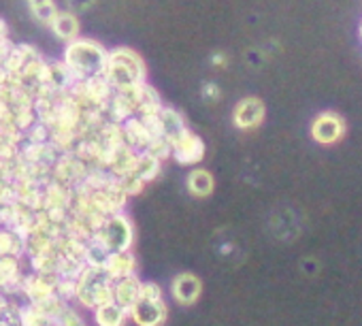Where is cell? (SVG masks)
Wrapping results in <instances>:
<instances>
[{"label": "cell", "instance_id": "6da1fadb", "mask_svg": "<svg viewBox=\"0 0 362 326\" xmlns=\"http://www.w3.org/2000/svg\"><path fill=\"white\" fill-rule=\"evenodd\" d=\"M107 56L109 54L94 41L81 39L71 43L64 56V69L71 77V83H81L105 75Z\"/></svg>", "mask_w": 362, "mask_h": 326}, {"label": "cell", "instance_id": "7a4b0ae2", "mask_svg": "<svg viewBox=\"0 0 362 326\" xmlns=\"http://www.w3.org/2000/svg\"><path fill=\"white\" fill-rule=\"evenodd\" d=\"M105 79L111 86V90H132L141 83H145V64L139 54L132 50L119 47L107 56V71Z\"/></svg>", "mask_w": 362, "mask_h": 326}, {"label": "cell", "instance_id": "3957f363", "mask_svg": "<svg viewBox=\"0 0 362 326\" xmlns=\"http://www.w3.org/2000/svg\"><path fill=\"white\" fill-rule=\"evenodd\" d=\"M98 248H103L107 254L113 252H130L134 243V224L126 214H113L98 222V226L92 231L90 237Z\"/></svg>", "mask_w": 362, "mask_h": 326}, {"label": "cell", "instance_id": "277c9868", "mask_svg": "<svg viewBox=\"0 0 362 326\" xmlns=\"http://www.w3.org/2000/svg\"><path fill=\"white\" fill-rule=\"evenodd\" d=\"M111 288H113V279L107 275V271L103 267L86 264V269L75 277L73 301H77L81 307L92 311L94 307L113 301Z\"/></svg>", "mask_w": 362, "mask_h": 326}, {"label": "cell", "instance_id": "5b68a950", "mask_svg": "<svg viewBox=\"0 0 362 326\" xmlns=\"http://www.w3.org/2000/svg\"><path fill=\"white\" fill-rule=\"evenodd\" d=\"M128 320L136 326H164L168 320V303L166 296L162 298H147L139 296L132 307L128 309Z\"/></svg>", "mask_w": 362, "mask_h": 326}, {"label": "cell", "instance_id": "8992f818", "mask_svg": "<svg viewBox=\"0 0 362 326\" xmlns=\"http://www.w3.org/2000/svg\"><path fill=\"white\" fill-rule=\"evenodd\" d=\"M168 292L179 307H194L203 296V279L192 271H179L170 279Z\"/></svg>", "mask_w": 362, "mask_h": 326}, {"label": "cell", "instance_id": "52a82bcc", "mask_svg": "<svg viewBox=\"0 0 362 326\" xmlns=\"http://www.w3.org/2000/svg\"><path fill=\"white\" fill-rule=\"evenodd\" d=\"M170 156L175 158V162H179V165L197 167L205 158V141L197 132L186 130L170 145Z\"/></svg>", "mask_w": 362, "mask_h": 326}, {"label": "cell", "instance_id": "ba28073f", "mask_svg": "<svg viewBox=\"0 0 362 326\" xmlns=\"http://www.w3.org/2000/svg\"><path fill=\"white\" fill-rule=\"evenodd\" d=\"M264 120V103L256 96H247L237 103L233 111V122L239 130H252L258 128Z\"/></svg>", "mask_w": 362, "mask_h": 326}, {"label": "cell", "instance_id": "9c48e42d", "mask_svg": "<svg viewBox=\"0 0 362 326\" xmlns=\"http://www.w3.org/2000/svg\"><path fill=\"white\" fill-rule=\"evenodd\" d=\"M345 132V122L341 120V115L337 113H322L317 115V120L311 124V134L317 143L322 145H330L337 143Z\"/></svg>", "mask_w": 362, "mask_h": 326}, {"label": "cell", "instance_id": "30bf717a", "mask_svg": "<svg viewBox=\"0 0 362 326\" xmlns=\"http://www.w3.org/2000/svg\"><path fill=\"white\" fill-rule=\"evenodd\" d=\"M103 269L107 271V275L115 281V279H124V277H132L136 275V256L132 252H113L107 254Z\"/></svg>", "mask_w": 362, "mask_h": 326}, {"label": "cell", "instance_id": "8fae6325", "mask_svg": "<svg viewBox=\"0 0 362 326\" xmlns=\"http://www.w3.org/2000/svg\"><path fill=\"white\" fill-rule=\"evenodd\" d=\"M186 190L194 199H207V197H211L214 190H216V180H214L211 171H207L203 167L190 169V173L186 177Z\"/></svg>", "mask_w": 362, "mask_h": 326}, {"label": "cell", "instance_id": "7c38bea8", "mask_svg": "<svg viewBox=\"0 0 362 326\" xmlns=\"http://www.w3.org/2000/svg\"><path fill=\"white\" fill-rule=\"evenodd\" d=\"M139 288H141V279L139 275L132 277H124V279H115L113 288H111V298L115 305H119L122 309H130L132 303L139 298Z\"/></svg>", "mask_w": 362, "mask_h": 326}, {"label": "cell", "instance_id": "4fadbf2b", "mask_svg": "<svg viewBox=\"0 0 362 326\" xmlns=\"http://www.w3.org/2000/svg\"><path fill=\"white\" fill-rule=\"evenodd\" d=\"M92 320L96 326H126L128 311L115 305L113 301H109L92 309Z\"/></svg>", "mask_w": 362, "mask_h": 326}, {"label": "cell", "instance_id": "5bb4252c", "mask_svg": "<svg viewBox=\"0 0 362 326\" xmlns=\"http://www.w3.org/2000/svg\"><path fill=\"white\" fill-rule=\"evenodd\" d=\"M52 30L60 37V39H64V41H73L77 35H79V22H77V18L73 16V13H69V11H58L56 16H54V20H52Z\"/></svg>", "mask_w": 362, "mask_h": 326}, {"label": "cell", "instance_id": "9a60e30c", "mask_svg": "<svg viewBox=\"0 0 362 326\" xmlns=\"http://www.w3.org/2000/svg\"><path fill=\"white\" fill-rule=\"evenodd\" d=\"M24 252H26V248H24L22 235H18L11 228H0V258L3 256L20 258Z\"/></svg>", "mask_w": 362, "mask_h": 326}, {"label": "cell", "instance_id": "2e32d148", "mask_svg": "<svg viewBox=\"0 0 362 326\" xmlns=\"http://www.w3.org/2000/svg\"><path fill=\"white\" fill-rule=\"evenodd\" d=\"M52 326H88L83 315L69 303H64L54 315H52Z\"/></svg>", "mask_w": 362, "mask_h": 326}, {"label": "cell", "instance_id": "e0dca14e", "mask_svg": "<svg viewBox=\"0 0 362 326\" xmlns=\"http://www.w3.org/2000/svg\"><path fill=\"white\" fill-rule=\"evenodd\" d=\"M0 326H22V305L5 301L0 305Z\"/></svg>", "mask_w": 362, "mask_h": 326}, {"label": "cell", "instance_id": "ac0fdd59", "mask_svg": "<svg viewBox=\"0 0 362 326\" xmlns=\"http://www.w3.org/2000/svg\"><path fill=\"white\" fill-rule=\"evenodd\" d=\"M28 7H30L33 16L43 24H52L54 16L58 13L54 7V0H28Z\"/></svg>", "mask_w": 362, "mask_h": 326}, {"label": "cell", "instance_id": "d6986e66", "mask_svg": "<svg viewBox=\"0 0 362 326\" xmlns=\"http://www.w3.org/2000/svg\"><path fill=\"white\" fill-rule=\"evenodd\" d=\"M203 96H205V100H218L220 98V90H218V86H214V83H207L205 88H203Z\"/></svg>", "mask_w": 362, "mask_h": 326}, {"label": "cell", "instance_id": "ffe728a7", "mask_svg": "<svg viewBox=\"0 0 362 326\" xmlns=\"http://www.w3.org/2000/svg\"><path fill=\"white\" fill-rule=\"evenodd\" d=\"M71 5L77 7V9H86V7L92 5V0H71Z\"/></svg>", "mask_w": 362, "mask_h": 326}, {"label": "cell", "instance_id": "44dd1931", "mask_svg": "<svg viewBox=\"0 0 362 326\" xmlns=\"http://www.w3.org/2000/svg\"><path fill=\"white\" fill-rule=\"evenodd\" d=\"M360 35H362V28H360Z\"/></svg>", "mask_w": 362, "mask_h": 326}]
</instances>
